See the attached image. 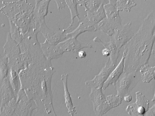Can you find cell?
Returning a JSON list of instances; mask_svg holds the SVG:
<instances>
[{
	"instance_id": "6da1fadb",
	"label": "cell",
	"mask_w": 155,
	"mask_h": 116,
	"mask_svg": "<svg viewBox=\"0 0 155 116\" xmlns=\"http://www.w3.org/2000/svg\"><path fill=\"white\" fill-rule=\"evenodd\" d=\"M155 41V9L144 19L137 32L124 46L127 51L124 72H137L148 64Z\"/></svg>"
},
{
	"instance_id": "7a4b0ae2",
	"label": "cell",
	"mask_w": 155,
	"mask_h": 116,
	"mask_svg": "<svg viewBox=\"0 0 155 116\" xmlns=\"http://www.w3.org/2000/svg\"><path fill=\"white\" fill-rule=\"evenodd\" d=\"M55 72L51 64H37L26 68L19 73L21 88L38 108L53 105L51 81Z\"/></svg>"
},
{
	"instance_id": "3957f363",
	"label": "cell",
	"mask_w": 155,
	"mask_h": 116,
	"mask_svg": "<svg viewBox=\"0 0 155 116\" xmlns=\"http://www.w3.org/2000/svg\"><path fill=\"white\" fill-rule=\"evenodd\" d=\"M3 6L1 12L8 18L9 24L17 27L24 36L28 31L33 16L34 7L27 0L6 2H2Z\"/></svg>"
},
{
	"instance_id": "277c9868",
	"label": "cell",
	"mask_w": 155,
	"mask_h": 116,
	"mask_svg": "<svg viewBox=\"0 0 155 116\" xmlns=\"http://www.w3.org/2000/svg\"><path fill=\"white\" fill-rule=\"evenodd\" d=\"M5 56L8 61L9 68L15 70L19 74L25 68L21 57V51L19 44L11 37L9 32L3 46Z\"/></svg>"
},
{
	"instance_id": "5b68a950",
	"label": "cell",
	"mask_w": 155,
	"mask_h": 116,
	"mask_svg": "<svg viewBox=\"0 0 155 116\" xmlns=\"http://www.w3.org/2000/svg\"><path fill=\"white\" fill-rule=\"evenodd\" d=\"M136 72L133 71L123 72L117 81L115 87L117 95L123 98L135 87L138 81Z\"/></svg>"
},
{
	"instance_id": "8992f818",
	"label": "cell",
	"mask_w": 155,
	"mask_h": 116,
	"mask_svg": "<svg viewBox=\"0 0 155 116\" xmlns=\"http://www.w3.org/2000/svg\"><path fill=\"white\" fill-rule=\"evenodd\" d=\"M89 98L92 102L96 115L102 116L112 108L103 94L102 88H91Z\"/></svg>"
},
{
	"instance_id": "52a82bcc",
	"label": "cell",
	"mask_w": 155,
	"mask_h": 116,
	"mask_svg": "<svg viewBox=\"0 0 155 116\" xmlns=\"http://www.w3.org/2000/svg\"><path fill=\"white\" fill-rule=\"evenodd\" d=\"M35 101L30 98L25 90L21 88L17 97L15 109L13 115H31L33 110L37 109Z\"/></svg>"
},
{
	"instance_id": "ba28073f",
	"label": "cell",
	"mask_w": 155,
	"mask_h": 116,
	"mask_svg": "<svg viewBox=\"0 0 155 116\" xmlns=\"http://www.w3.org/2000/svg\"><path fill=\"white\" fill-rule=\"evenodd\" d=\"M115 66L116 65L113 64L109 56L104 66L99 73L92 79L85 81V85L90 88H102L104 83Z\"/></svg>"
},
{
	"instance_id": "9c48e42d",
	"label": "cell",
	"mask_w": 155,
	"mask_h": 116,
	"mask_svg": "<svg viewBox=\"0 0 155 116\" xmlns=\"http://www.w3.org/2000/svg\"><path fill=\"white\" fill-rule=\"evenodd\" d=\"M131 21L122 25L115 31L114 38L118 48H121L129 41L134 34L131 30Z\"/></svg>"
},
{
	"instance_id": "30bf717a",
	"label": "cell",
	"mask_w": 155,
	"mask_h": 116,
	"mask_svg": "<svg viewBox=\"0 0 155 116\" xmlns=\"http://www.w3.org/2000/svg\"><path fill=\"white\" fill-rule=\"evenodd\" d=\"M51 0H42L35 3L31 21L39 30L41 24L45 21L48 12L49 4Z\"/></svg>"
},
{
	"instance_id": "8fae6325",
	"label": "cell",
	"mask_w": 155,
	"mask_h": 116,
	"mask_svg": "<svg viewBox=\"0 0 155 116\" xmlns=\"http://www.w3.org/2000/svg\"><path fill=\"white\" fill-rule=\"evenodd\" d=\"M79 22L78 26L74 30L70 32H65L61 42L69 38H77L81 34L86 32H95L98 30L97 24H93L86 18L81 20Z\"/></svg>"
},
{
	"instance_id": "7c38bea8",
	"label": "cell",
	"mask_w": 155,
	"mask_h": 116,
	"mask_svg": "<svg viewBox=\"0 0 155 116\" xmlns=\"http://www.w3.org/2000/svg\"><path fill=\"white\" fill-rule=\"evenodd\" d=\"M77 38L75 37L69 38L58 44L64 53L69 52L78 54L83 49L93 48L91 44L80 41Z\"/></svg>"
},
{
	"instance_id": "4fadbf2b",
	"label": "cell",
	"mask_w": 155,
	"mask_h": 116,
	"mask_svg": "<svg viewBox=\"0 0 155 116\" xmlns=\"http://www.w3.org/2000/svg\"><path fill=\"white\" fill-rule=\"evenodd\" d=\"M121 25L120 17L116 18L106 17L97 24L98 30L110 37L114 34L116 30Z\"/></svg>"
},
{
	"instance_id": "5bb4252c",
	"label": "cell",
	"mask_w": 155,
	"mask_h": 116,
	"mask_svg": "<svg viewBox=\"0 0 155 116\" xmlns=\"http://www.w3.org/2000/svg\"><path fill=\"white\" fill-rule=\"evenodd\" d=\"M0 109L15 97H17L10 83L8 74L0 82Z\"/></svg>"
},
{
	"instance_id": "9a60e30c",
	"label": "cell",
	"mask_w": 155,
	"mask_h": 116,
	"mask_svg": "<svg viewBox=\"0 0 155 116\" xmlns=\"http://www.w3.org/2000/svg\"><path fill=\"white\" fill-rule=\"evenodd\" d=\"M39 31L45 37V40L53 44H57L61 42L65 32V29L59 31L50 29L47 26L45 21L40 25Z\"/></svg>"
},
{
	"instance_id": "2e32d148",
	"label": "cell",
	"mask_w": 155,
	"mask_h": 116,
	"mask_svg": "<svg viewBox=\"0 0 155 116\" xmlns=\"http://www.w3.org/2000/svg\"><path fill=\"white\" fill-rule=\"evenodd\" d=\"M127 51L124 49L122 58L117 66L111 72L107 79L104 83L102 89H105L108 86L113 84L114 88L118 79L124 72L125 59L127 55Z\"/></svg>"
},
{
	"instance_id": "e0dca14e",
	"label": "cell",
	"mask_w": 155,
	"mask_h": 116,
	"mask_svg": "<svg viewBox=\"0 0 155 116\" xmlns=\"http://www.w3.org/2000/svg\"><path fill=\"white\" fill-rule=\"evenodd\" d=\"M40 45L43 54L48 60H51L60 58L64 53L58 44H51L45 40L40 43Z\"/></svg>"
},
{
	"instance_id": "ac0fdd59",
	"label": "cell",
	"mask_w": 155,
	"mask_h": 116,
	"mask_svg": "<svg viewBox=\"0 0 155 116\" xmlns=\"http://www.w3.org/2000/svg\"><path fill=\"white\" fill-rule=\"evenodd\" d=\"M93 40L95 42L101 43L105 48L110 50L111 53L109 56L110 59L113 64L116 65L117 60L120 55V50L117 47L114 37H110V40L108 42L103 41L97 37H95Z\"/></svg>"
},
{
	"instance_id": "d6986e66",
	"label": "cell",
	"mask_w": 155,
	"mask_h": 116,
	"mask_svg": "<svg viewBox=\"0 0 155 116\" xmlns=\"http://www.w3.org/2000/svg\"><path fill=\"white\" fill-rule=\"evenodd\" d=\"M68 75L67 73H65L61 76V79L63 84L64 89V96L65 100V104L68 109V111L71 116H73L76 113L75 107L74 106L72 102L70 94L68 91L67 81Z\"/></svg>"
},
{
	"instance_id": "ffe728a7",
	"label": "cell",
	"mask_w": 155,
	"mask_h": 116,
	"mask_svg": "<svg viewBox=\"0 0 155 116\" xmlns=\"http://www.w3.org/2000/svg\"><path fill=\"white\" fill-rule=\"evenodd\" d=\"M104 5V3L102 4L96 11H86L85 18L93 24L99 23L106 17Z\"/></svg>"
},
{
	"instance_id": "44dd1931",
	"label": "cell",
	"mask_w": 155,
	"mask_h": 116,
	"mask_svg": "<svg viewBox=\"0 0 155 116\" xmlns=\"http://www.w3.org/2000/svg\"><path fill=\"white\" fill-rule=\"evenodd\" d=\"M142 80L145 83L155 79V66H150L148 64L142 65L139 70Z\"/></svg>"
},
{
	"instance_id": "7402d4cb",
	"label": "cell",
	"mask_w": 155,
	"mask_h": 116,
	"mask_svg": "<svg viewBox=\"0 0 155 116\" xmlns=\"http://www.w3.org/2000/svg\"><path fill=\"white\" fill-rule=\"evenodd\" d=\"M107 0H78V4L84 7L85 11H97Z\"/></svg>"
},
{
	"instance_id": "603a6c76",
	"label": "cell",
	"mask_w": 155,
	"mask_h": 116,
	"mask_svg": "<svg viewBox=\"0 0 155 116\" xmlns=\"http://www.w3.org/2000/svg\"><path fill=\"white\" fill-rule=\"evenodd\" d=\"M68 8L71 15V22L69 26L67 27L68 29L71 30L74 23V19L77 18L78 21L81 20L79 17V14L77 9V5L78 0H64Z\"/></svg>"
},
{
	"instance_id": "cb8c5ba5",
	"label": "cell",
	"mask_w": 155,
	"mask_h": 116,
	"mask_svg": "<svg viewBox=\"0 0 155 116\" xmlns=\"http://www.w3.org/2000/svg\"><path fill=\"white\" fill-rule=\"evenodd\" d=\"M136 5V4L133 0H116V7L119 11L129 12L131 8Z\"/></svg>"
},
{
	"instance_id": "d4e9b609",
	"label": "cell",
	"mask_w": 155,
	"mask_h": 116,
	"mask_svg": "<svg viewBox=\"0 0 155 116\" xmlns=\"http://www.w3.org/2000/svg\"><path fill=\"white\" fill-rule=\"evenodd\" d=\"M136 101L135 102L138 107L140 106L144 107L147 111L149 108V101L141 92H137L136 93Z\"/></svg>"
},
{
	"instance_id": "484cf974",
	"label": "cell",
	"mask_w": 155,
	"mask_h": 116,
	"mask_svg": "<svg viewBox=\"0 0 155 116\" xmlns=\"http://www.w3.org/2000/svg\"><path fill=\"white\" fill-rule=\"evenodd\" d=\"M9 67L6 57H4L0 59V82L8 75Z\"/></svg>"
},
{
	"instance_id": "4316f807",
	"label": "cell",
	"mask_w": 155,
	"mask_h": 116,
	"mask_svg": "<svg viewBox=\"0 0 155 116\" xmlns=\"http://www.w3.org/2000/svg\"><path fill=\"white\" fill-rule=\"evenodd\" d=\"M123 99L121 97L117 95H115L111 94L106 96V99L112 108L119 106L121 103Z\"/></svg>"
},
{
	"instance_id": "83f0119b",
	"label": "cell",
	"mask_w": 155,
	"mask_h": 116,
	"mask_svg": "<svg viewBox=\"0 0 155 116\" xmlns=\"http://www.w3.org/2000/svg\"><path fill=\"white\" fill-rule=\"evenodd\" d=\"M138 107L135 102L128 105L126 108V111L128 114L132 116H139L137 111Z\"/></svg>"
},
{
	"instance_id": "f1b7e54d",
	"label": "cell",
	"mask_w": 155,
	"mask_h": 116,
	"mask_svg": "<svg viewBox=\"0 0 155 116\" xmlns=\"http://www.w3.org/2000/svg\"><path fill=\"white\" fill-rule=\"evenodd\" d=\"M56 2L59 11L64 8L67 6L64 0H53Z\"/></svg>"
},
{
	"instance_id": "f546056e",
	"label": "cell",
	"mask_w": 155,
	"mask_h": 116,
	"mask_svg": "<svg viewBox=\"0 0 155 116\" xmlns=\"http://www.w3.org/2000/svg\"><path fill=\"white\" fill-rule=\"evenodd\" d=\"M146 116H155V103L148 111L144 114Z\"/></svg>"
},
{
	"instance_id": "4dcf8cb0",
	"label": "cell",
	"mask_w": 155,
	"mask_h": 116,
	"mask_svg": "<svg viewBox=\"0 0 155 116\" xmlns=\"http://www.w3.org/2000/svg\"><path fill=\"white\" fill-rule=\"evenodd\" d=\"M102 53L103 56L105 57L109 56L110 55V50L108 48H105L102 51Z\"/></svg>"
},
{
	"instance_id": "1f68e13d",
	"label": "cell",
	"mask_w": 155,
	"mask_h": 116,
	"mask_svg": "<svg viewBox=\"0 0 155 116\" xmlns=\"http://www.w3.org/2000/svg\"><path fill=\"white\" fill-rule=\"evenodd\" d=\"M78 56L81 59L85 58L87 54L86 52L83 50H80L78 53Z\"/></svg>"
},
{
	"instance_id": "d6a6232c",
	"label": "cell",
	"mask_w": 155,
	"mask_h": 116,
	"mask_svg": "<svg viewBox=\"0 0 155 116\" xmlns=\"http://www.w3.org/2000/svg\"><path fill=\"white\" fill-rule=\"evenodd\" d=\"M124 101L127 102H130L132 99V96L129 94L125 96L124 97Z\"/></svg>"
},
{
	"instance_id": "836d02e7",
	"label": "cell",
	"mask_w": 155,
	"mask_h": 116,
	"mask_svg": "<svg viewBox=\"0 0 155 116\" xmlns=\"http://www.w3.org/2000/svg\"><path fill=\"white\" fill-rule=\"evenodd\" d=\"M109 2L116 6V0H108Z\"/></svg>"
},
{
	"instance_id": "e575fe53",
	"label": "cell",
	"mask_w": 155,
	"mask_h": 116,
	"mask_svg": "<svg viewBox=\"0 0 155 116\" xmlns=\"http://www.w3.org/2000/svg\"><path fill=\"white\" fill-rule=\"evenodd\" d=\"M151 101L153 102H154L155 101V93H154V95L153 98H152Z\"/></svg>"
},
{
	"instance_id": "d590c367",
	"label": "cell",
	"mask_w": 155,
	"mask_h": 116,
	"mask_svg": "<svg viewBox=\"0 0 155 116\" xmlns=\"http://www.w3.org/2000/svg\"><path fill=\"white\" fill-rule=\"evenodd\" d=\"M152 54H154V55L155 58V49L153 50Z\"/></svg>"
},
{
	"instance_id": "8d00e7d4",
	"label": "cell",
	"mask_w": 155,
	"mask_h": 116,
	"mask_svg": "<svg viewBox=\"0 0 155 116\" xmlns=\"http://www.w3.org/2000/svg\"><path fill=\"white\" fill-rule=\"evenodd\" d=\"M35 3H36L39 1H40L42 0H35Z\"/></svg>"
},
{
	"instance_id": "74e56055",
	"label": "cell",
	"mask_w": 155,
	"mask_h": 116,
	"mask_svg": "<svg viewBox=\"0 0 155 116\" xmlns=\"http://www.w3.org/2000/svg\"><path fill=\"white\" fill-rule=\"evenodd\" d=\"M144 1H146V0H144Z\"/></svg>"
}]
</instances>
